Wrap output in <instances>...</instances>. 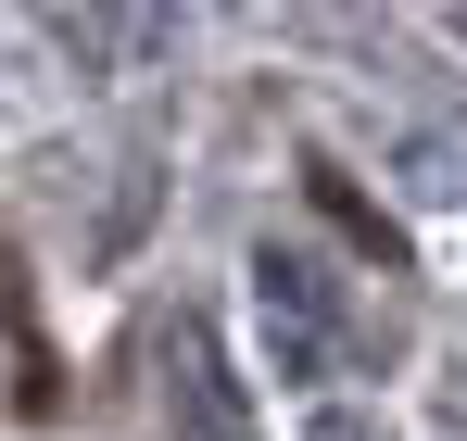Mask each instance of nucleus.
<instances>
[{
  "mask_svg": "<svg viewBox=\"0 0 467 441\" xmlns=\"http://www.w3.org/2000/svg\"><path fill=\"white\" fill-rule=\"evenodd\" d=\"M304 190H316V202H328V215H341V227H354V252H379V265H391V227L367 215V202H354V190H341L328 164H304Z\"/></svg>",
  "mask_w": 467,
  "mask_h": 441,
  "instance_id": "f257e3e1",
  "label": "nucleus"
}]
</instances>
